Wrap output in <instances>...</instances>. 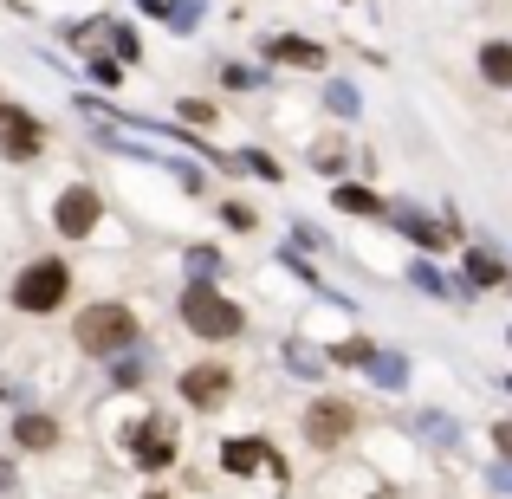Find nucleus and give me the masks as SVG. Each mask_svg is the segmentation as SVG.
I'll return each instance as SVG.
<instances>
[{
  "label": "nucleus",
  "mask_w": 512,
  "mask_h": 499,
  "mask_svg": "<svg viewBox=\"0 0 512 499\" xmlns=\"http://www.w3.org/2000/svg\"><path fill=\"white\" fill-rule=\"evenodd\" d=\"M72 337H78V350L85 357H124V350H137V318H130V305H85V312L72 318Z\"/></svg>",
  "instance_id": "nucleus-1"
},
{
  "label": "nucleus",
  "mask_w": 512,
  "mask_h": 499,
  "mask_svg": "<svg viewBox=\"0 0 512 499\" xmlns=\"http://www.w3.org/2000/svg\"><path fill=\"white\" fill-rule=\"evenodd\" d=\"M65 292H72V266H65V260H33L20 279H13L7 299L20 305V312H33V318H39V312H59Z\"/></svg>",
  "instance_id": "nucleus-2"
},
{
  "label": "nucleus",
  "mask_w": 512,
  "mask_h": 499,
  "mask_svg": "<svg viewBox=\"0 0 512 499\" xmlns=\"http://www.w3.org/2000/svg\"><path fill=\"white\" fill-rule=\"evenodd\" d=\"M182 325L195 337H214V344H221V337H240L247 318H240V305L221 299L214 286H182Z\"/></svg>",
  "instance_id": "nucleus-3"
},
{
  "label": "nucleus",
  "mask_w": 512,
  "mask_h": 499,
  "mask_svg": "<svg viewBox=\"0 0 512 499\" xmlns=\"http://www.w3.org/2000/svg\"><path fill=\"white\" fill-rule=\"evenodd\" d=\"M39 150H46V130H39V117L0 98V156H7V163H33Z\"/></svg>",
  "instance_id": "nucleus-4"
},
{
  "label": "nucleus",
  "mask_w": 512,
  "mask_h": 499,
  "mask_svg": "<svg viewBox=\"0 0 512 499\" xmlns=\"http://www.w3.org/2000/svg\"><path fill=\"white\" fill-rule=\"evenodd\" d=\"M98 214H104L98 188L72 182V188H65V195H59V208H52V227H59L65 240H91V234H98Z\"/></svg>",
  "instance_id": "nucleus-5"
},
{
  "label": "nucleus",
  "mask_w": 512,
  "mask_h": 499,
  "mask_svg": "<svg viewBox=\"0 0 512 499\" xmlns=\"http://www.w3.org/2000/svg\"><path fill=\"white\" fill-rule=\"evenodd\" d=\"M350 428H357V409L338 402V396H318L312 409H305V441H312V448H338Z\"/></svg>",
  "instance_id": "nucleus-6"
},
{
  "label": "nucleus",
  "mask_w": 512,
  "mask_h": 499,
  "mask_svg": "<svg viewBox=\"0 0 512 499\" xmlns=\"http://www.w3.org/2000/svg\"><path fill=\"white\" fill-rule=\"evenodd\" d=\"M130 461H137V467H169L175 461V422L143 415V422L130 428Z\"/></svg>",
  "instance_id": "nucleus-7"
},
{
  "label": "nucleus",
  "mask_w": 512,
  "mask_h": 499,
  "mask_svg": "<svg viewBox=\"0 0 512 499\" xmlns=\"http://www.w3.org/2000/svg\"><path fill=\"white\" fill-rule=\"evenodd\" d=\"M227 396H234V370H221V363H195V370H182V402H188V409H221Z\"/></svg>",
  "instance_id": "nucleus-8"
},
{
  "label": "nucleus",
  "mask_w": 512,
  "mask_h": 499,
  "mask_svg": "<svg viewBox=\"0 0 512 499\" xmlns=\"http://www.w3.org/2000/svg\"><path fill=\"white\" fill-rule=\"evenodd\" d=\"M13 441H20V448H33V454H46L52 441H59V422H52V415H33V409H26L20 422H13Z\"/></svg>",
  "instance_id": "nucleus-9"
},
{
  "label": "nucleus",
  "mask_w": 512,
  "mask_h": 499,
  "mask_svg": "<svg viewBox=\"0 0 512 499\" xmlns=\"http://www.w3.org/2000/svg\"><path fill=\"white\" fill-rule=\"evenodd\" d=\"M260 461H266V441H260V435H234V441L221 448V467H227V474H253Z\"/></svg>",
  "instance_id": "nucleus-10"
},
{
  "label": "nucleus",
  "mask_w": 512,
  "mask_h": 499,
  "mask_svg": "<svg viewBox=\"0 0 512 499\" xmlns=\"http://www.w3.org/2000/svg\"><path fill=\"white\" fill-rule=\"evenodd\" d=\"M480 78H487V85H512V46L506 39H493V46H480Z\"/></svg>",
  "instance_id": "nucleus-11"
},
{
  "label": "nucleus",
  "mask_w": 512,
  "mask_h": 499,
  "mask_svg": "<svg viewBox=\"0 0 512 499\" xmlns=\"http://www.w3.org/2000/svg\"><path fill=\"white\" fill-rule=\"evenodd\" d=\"M266 59H279V65H325V52L312 46V39H273V46H266Z\"/></svg>",
  "instance_id": "nucleus-12"
},
{
  "label": "nucleus",
  "mask_w": 512,
  "mask_h": 499,
  "mask_svg": "<svg viewBox=\"0 0 512 499\" xmlns=\"http://www.w3.org/2000/svg\"><path fill=\"white\" fill-rule=\"evenodd\" d=\"M467 286H474V292H493V286H512V279H506V266L493 260V253H467Z\"/></svg>",
  "instance_id": "nucleus-13"
},
{
  "label": "nucleus",
  "mask_w": 512,
  "mask_h": 499,
  "mask_svg": "<svg viewBox=\"0 0 512 499\" xmlns=\"http://www.w3.org/2000/svg\"><path fill=\"white\" fill-rule=\"evenodd\" d=\"M396 221H402V234H409L415 247H441V240H448V234H441L435 221H422V214H415V208H396Z\"/></svg>",
  "instance_id": "nucleus-14"
},
{
  "label": "nucleus",
  "mask_w": 512,
  "mask_h": 499,
  "mask_svg": "<svg viewBox=\"0 0 512 499\" xmlns=\"http://www.w3.org/2000/svg\"><path fill=\"white\" fill-rule=\"evenodd\" d=\"M214 279H221V253L195 247V253H188V286H214Z\"/></svg>",
  "instance_id": "nucleus-15"
},
{
  "label": "nucleus",
  "mask_w": 512,
  "mask_h": 499,
  "mask_svg": "<svg viewBox=\"0 0 512 499\" xmlns=\"http://www.w3.org/2000/svg\"><path fill=\"white\" fill-rule=\"evenodd\" d=\"M331 201H338L344 214H383V201H376L370 188H350V182H344V188H338V195H331Z\"/></svg>",
  "instance_id": "nucleus-16"
},
{
  "label": "nucleus",
  "mask_w": 512,
  "mask_h": 499,
  "mask_svg": "<svg viewBox=\"0 0 512 499\" xmlns=\"http://www.w3.org/2000/svg\"><path fill=\"white\" fill-rule=\"evenodd\" d=\"M370 376L383 389H402V376H409V370H402V357H370Z\"/></svg>",
  "instance_id": "nucleus-17"
},
{
  "label": "nucleus",
  "mask_w": 512,
  "mask_h": 499,
  "mask_svg": "<svg viewBox=\"0 0 512 499\" xmlns=\"http://www.w3.org/2000/svg\"><path fill=\"white\" fill-rule=\"evenodd\" d=\"M409 279H415V286H422V292H428V299H448V279H441V273H435V266H415V273H409Z\"/></svg>",
  "instance_id": "nucleus-18"
},
{
  "label": "nucleus",
  "mask_w": 512,
  "mask_h": 499,
  "mask_svg": "<svg viewBox=\"0 0 512 499\" xmlns=\"http://www.w3.org/2000/svg\"><path fill=\"white\" fill-rule=\"evenodd\" d=\"M169 20H175V33H195V20H201V0H175V13H169Z\"/></svg>",
  "instance_id": "nucleus-19"
},
{
  "label": "nucleus",
  "mask_w": 512,
  "mask_h": 499,
  "mask_svg": "<svg viewBox=\"0 0 512 499\" xmlns=\"http://www.w3.org/2000/svg\"><path fill=\"white\" fill-rule=\"evenodd\" d=\"M240 163H247L253 175H266V182H279V163H273V156H266V150H247V156H240Z\"/></svg>",
  "instance_id": "nucleus-20"
},
{
  "label": "nucleus",
  "mask_w": 512,
  "mask_h": 499,
  "mask_svg": "<svg viewBox=\"0 0 512 499\" xmlns=\"http://www.w3.org/2000/svg\"><path fill=\"white\" fill-rule=\"evenodd\" d=\"M325 98H331V111H338V117H350V111H357V91H350V85H331Z\"/></svg>",
  "instance_id": "nucleus-21"
},
{
  "label": "nucleus",
  "mask_w": 512,
  "mask_h": 499,
  "mask_svg": "<svg viewBox=\"0 0 512 499\" xmlns=\"http://www.w3.org/2000/svg\"><path fill=\"white\" fill-rule=\"evenodd\" d=\"M111 46H117V59H137V33L130 26H111Z\"/></svg>",
  "instance_id": "nucleus-22"
},
{
  "label": "nucleus",
  "mask_w": 512,
  "mask_h": 499,
  "mask_svg": "<svg viewBox=\"0 0 512 499\" xmlns=\"http://www.w3.org/2000/svg\"><path fill=\"white\" fill-rule=\"evenodd\" d=\"M221 78H227V85H234V91H247V85H260V78H253V72H247V65H227V72H221Z\"/></svg>",
  "instance_id": "nucleus-23"
},
{
  "label": "nucleus",
  "mask_w": 512,
  "mask_h": 499,
  "mask_svg": "<svg viewBox=\"0 0 512 499\" xmlns=\"http://www.w3.org/2000/svg\"><path fill=\"white\" fill-rule=\"evenodd\" d=\"M493 441H500V454L512 461V422H500V428H493Z\"/></svg>",
  "instance_id": "nucleus-24"
},
{
  "label": "nucleus",
  "mask_w": 512,
  "mask_h": 499,
  "mask_svg": "<svg viewBox=\"0 0 512 499\" xmlns=\"http://www.w3.org/2000/svg\"><path fill=\"white\" fill-rule=\"evenodd\" d=\"M143 13H175V0H143Z\"/></svg>",
  "instance_id": "nucleus-25"
},
{
  "label": "nucleus",
  "mask_w": 512,
  "mask_h": 499,
  "mask_svg": "<svg viewBox=\"0 0 512 499\" xmlns=\"http://www.w3.org/2000/svg\"><path fill=\"white\" fill-rule=\"evenodd\" d=\"M0 487H7V493H13V467H7V461H0Z\"/></svg>",
  "instance_id": "nucleus-26"
},
{
  "label": "nucleus",
  "mask_w": 512,
  "mask_h": 499,
  "mask_svg": "<svg viewBox=\"0 0 512 499\" xmlns=\"http://www.w3.org/2000/svg\"><path fill=\"white\" fill-rule=\"evenodd\" d=\"M506 344H512V331H506Z\"/></svg>",
  "instance_id": "nucleus-27"
}]
</instances>
